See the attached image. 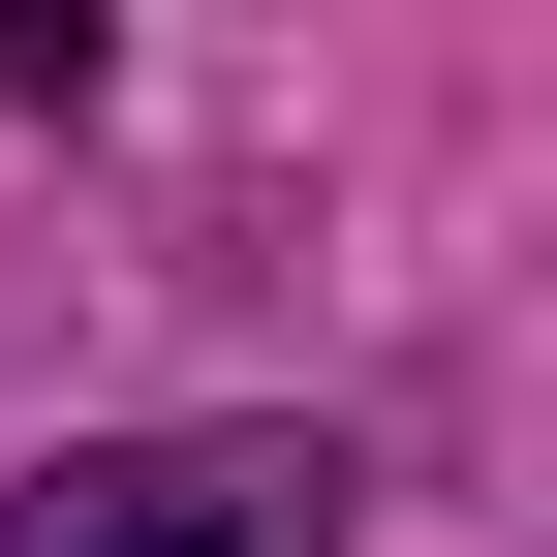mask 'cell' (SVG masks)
Returning <instances> with one entry per match:
<instances>
[{
  "mask_svg": "<svg viewBox=\"0 0 557 557\" xmlns=\"http://www.w3.org/2000/svg\"><path fill=\"white\" fill-rule=\"evenodd\" d=\"M0 557H341V434H94L0 496Z\"/></svg>",
  "mask_w": 557,
  "mask_h": 557,
  "instance_id": "1",
  "label": "cell"
}]
</instances>
